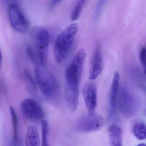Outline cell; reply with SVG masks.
Here are the masks:
<instances>
[{"label":"cell","instance_id":"cell-1","mask_svg":"<svg viewBox=\"0 0 146 146\" xmlns=\"http://www.w3.org/2000/svg\"><path fill=\"white\" fill-rule=\"evenodd\" d=\"M86 58L84 49H79L65 72V97L70 111H75L78 106L79 86Z\"/></svg>","mask_w":146,"mask_h":146},{"label":"cell","instance_id":"cell-2","mask_svg":"<svg viewBox=\"0 0 146 146\" xmlns=\"http://www.w3.org/2000/svg\"><path fill=\"white\" fill-rule=\"evenodd\" d=\"M78 30V25L71 24L59 35L54 46V56L55 60L60 63L69 54Z\"/></svg>","mask_w":146,"mask_h":146},{"label":"cell","instance_id":"cell-3","mask_svg":"<svg viewBox=\"0 0 146 146\" xmlns=\"http://www.w3.org/2000/svg\"><path fill=\"white\" fill-rule=\"evenodd\" d=\"M45 67L40 64L35 65V73L36 79L43 94L46 97H52L57 94L58 84L56 78Z\"/></svg>","mask_w":146,"mask_h":146},{"label":"cell","instance_id":"cell-4","mask_svg":"<svg viewBox=\"0 0 146 146\" xmlns=\"http://www.w3.org/2000/svg\"><path fill=\"white\" fill-rule=\"evenodd\" d=\"M31 38L35 50L38 55L40 64L46 66L48 57L49 34L48 31L42 27H36L32 30Z\"/></svg>","mask_w":146,"mask_h":146},{"label":"cell","instance_id":"cell-5","mask_svg":"<svg viewBox=\"0 0 146 146\" xmlns=\"http://www.w3.org/2000/svg\"><path fill=\"white\" fill-rule=\"evenodd\" d=\"M117 104L123 114L128 117L135 115L140 107L138 98L125 86L119 88Z\"/></svg>","mask_w":146,"mask_h":146},{"label":"cell","instance_id":"cell-6","mask_svg":"<svg viewBox=\"0 0 146 146\" xmlns=\"http://www.w3.org/2000/svg\"><path fill=\"white\" fill-rule=\"evenodd\" d=\"M105 124L103 118L95 113H86L80 117L74 125L77 131L81 132H95L102 129Z\"/></svg>","mask_w":146,"mask_h":146},{"label":"cell","instance_id":"cell-7","mask_svg":"<svg viewBox=\"0 0 146 146\" xmlns=\"http://www.w3.org/2000/svg\"><path fill=\"white\" fill-rule=\"evenodd\" d=\"M21 111L27 120L37 122L43 119L44 112L41 105L33 99H26L21 104Z\"/></svg>","mask_w":146,"mask_h":146},{"label":"cell","instance_id":"cell-8","mask_svg":"<svg viewBox=\"0 0 146 146\" xmlns=\"http://www.w3.org/2000/svg\"><path fill=\"white\" fill-rule=\"evenodd\" d=\"M9 17L11 25L17 32L25 33L29 29V22L16 4H13L10 6Z\"/></svg>","mask_w":146,"mask_h":146},{"label":"cell","instance_id":"cell-9","mask_svg":"<svg viewBox=\"0 0 146 146\" xmlns=\"http://www.w3.org/2000/svg\"><path fill=\"white\" fill-rule=\"evenodd\" d=\"M82 94L88 113L95 112L97 104V88L95 84L92 82L86 83L83 88Z\"/></svg>","mask_w":146,"mask_h":146},{"label":"cell","instance_id":"cell-10","mask_svg":"<svg viewBox=\"0 0 146 146\" xmlns=\"http://www.w3.org/2000/svg\"><path fill=\"white\" fill-rule=\"evenodd\" d=\"M104 67L103 56L100 45L95 48L89 72V79L93 80L97 78L103 70Z\"/></svg>","mask_w":146,"mask_h":146},{"label":"cell","instance_id":"cell-11","mask_svg":"<svg viewBox=\"0 0 146 146\" xmlns=\"http://www.w3.org/2000/svg\"><path fill=\"white\" fill-rule=\"evenodd\" d=\"M119 89V75L118 72H114L112 82L109 92V106H110V118L114 116L116 111L117 102L118 96Z\"/></svg>","mask_w":146,"mask_h":146},{"label":"cell","instance_id":"cell-12","mask_svg":"<svg viewBox=\"0 0 146 146\" xmlns=\"http://www.w3.org/2000/svg\"><path fill=\"white\" fill-rule=\"evenodd\" d=\"M40 143V135L37 128L33 125L29 126L25 135V145L27 146H39Z\"/></svg>","mask_w":146,"mask_h":146},{"label":"cell","instance_id":"cell-13","mask_svg":"<svg viewBox=\"0 0 146 146\" xmlns=\"http://www.w3.org/2000/svg\"><path fill=\"white\" fill-rule=\"evenodd\" d=\"M110 144L113 146L122 145V132L121 128L115 124L109 126L108 130Z\"/></svg>","mask_w":146,"mask_h":146},{"label":"cell","instance_id":"cell-14","mask_svg":"<svg viewBox=\"0 0 146 146\" xmlns=\"http://www.w3.org/2000/svg\"><path fill=\"white\" fill-rule=\"evenodd\" d=\"M9 110L12 123L13 143V145H17L18 140V119L14 108L10 106Z\"/></svg>","mask_w":146,"mask_h":146},{"label":"cell","instance_id":"cell-15","mask_svg":"<svg viewBox=\"0 0 146 146\" xmlns=\"http://www.w3.org/2000/svg\"><path fill=\"white\" fill-rule=\"evenodd\" d=\"M133 134L138 140L146 139V124L142 121H138L133 125L132 128Z\"/></svg>","mask_w":146,"mask_h":146},{"label":"cell","instance_id":"cell-16","mask_svg":"<svg viewBox=\"0 0 146 146\" xmlns=\"http://www.w3.org/2000/svg\"><path fill=\"white\" fill-rule=\"evenodd\" d=\"M86 1V0L78 1L70 17L72 21H76L79 18Z\"/></svg>","mask_w":146,"mask_h":146},{"label":"cell","instance_id":"cell-17","mask_svg":"<svg viewBox=\"0 0 146 146\" xmlns=\"http://www.w3.org/2000/svg\"><path fill=\"white\" fill-rule=\"evenodd\" d=\"M42 146H48V124L46 119L42 120Z\"/></svg>","mask_w":146,"mask_h":146},{"label":"cell","instance_id":"cell-18","mask_svg":"<svg viewBox=\"0 0 146 146\" xmlns=\"http://www.w3.org/2000/svg\"><path fill=\"white\" fill-rule=\"evenodd\" d=\"M27 52L30 59L35 65L40 64L38 55L32 45H29L27 46Z\"/></svg>","mask_w":146,"mask_h":146},{"label":"cell","instance_id":"cell-19","mask_svg":"<svg viewBox=\"0 0 146 146\" xmlns=\"http://www.w3.org/2000/svg\"><path fill=\"white\" fill-rule=\"evenodd\" d=\"M108 1V0H98L95 9L94 14V19H97L100 16L102 10Z\"/></svg>","mask_w":146,"mask_h":146},{"label":"cell","instance_id":"cell-20","mask_svg":"<svg viewBox=\"0 0 146 146\" xmlns=\"http://www.w3.org/2000/svg\"><path fill=\"white\" fill-rule=\"evenodd\" d=\"M146 50L145 46H143L140 50L139 53V58L141 64L143 68L144 73L146 72Z\"/></svg>","mask_w":146,"mask_h":146},{"label":"cell","instance_id":"cell-21","mask_svg":"<svg viewBox=\"0 0 146 146\" xmlns=\"http://www.w3.org/2000/svg\"><path fill=\"white\" fill-rule=\"evenodd\" d=\"M64 0H51V5L52 7H54L59 5Z\"/></svg>","mask_w":146,"mask_h":146},{"label":"cell","instance_id":"cell-22","mask_svg":"<svg viewBox=\"0 0 146 146\" xmlns=\"http://www.w3.org/2000/svg\"><path fill=\"white\" fill-rule=\"evenodd\" d=\"M2 63H3V57L1 54V51L0 50V70L2 67Z\"/></svg>","mask_w":146,"mask_h":146}]
</instances>
